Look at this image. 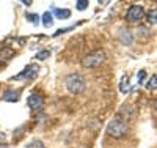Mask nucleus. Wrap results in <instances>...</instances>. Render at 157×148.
I'll use <instances>...</instances> for the list:
<instances>
[{"label": "nucleus", "mask_w": 157, "mask_h": 148, "mask_svg": "<svg viewBox=\"0 0 157 148\" xmlns=\"http://www.w3.org/2000/svg\"><path fill=\"white\" fill-rule=\"evenodd\" d=\"M107 134L113 139H121L127 134V125L126 120L121 115H116L110 120V123L107 125Z\"/></svg>", "instance_id": "f257e3e1"}, {"label": "nucleus", "mask_w": 157, "mask_h": 148, "mask_svg": "<svg viewBox=\"0 0 157 148\" xmlns=\"http://www.w3.org/2000/svg\"><path fill=\"white\" fill-rule=\"evenodd\" d=\"M64 85H66V88L72 93V95H78V93L85 91V87H86L85 79L80 74H75V73L66 76V79H64Z\"/></svg>", "instance_id": "f03ea898"}, {"label": "nucleus", "mask_w": 157, "mask_h": 148, "mask_svg": "<svg viewBox=\"0 0 157 148\" xmlns=\"http://www.w3.org/2000/svg\"><path fill=\"white\" fill-rule=\"evenodd\" d=\"M104 60H105V54H104V50L101 49H96L93 52H90L88 55L83 57L82 60V65H83V68H99V66L104 63Z\"/></svg>", "instance_id": "7ed1b4c3"}, {"label": "nucleus", "mask_w": 157, "mask_h": 148, "mask_svg": "<svg viewBox=\"0 0 157 148\" xmlns=\"http://www.w3.org/2000/svg\"><path fill=\"white\" fill-rule=\"evenodd\" d=\"M38 73H39V66L35 65V63H30L24 68V71L14 77H11V80H33L38 77Z\"/></svg>", "instance_id": "20e7f679"}, {"label": "nucleus", "mask_w": 157, "mask_h": 148, "mask_svg": "<svg viewBox=\"0 0 157 148\" xmlns=\"http://www.w3.org/2000/svg\"><path fill=\"white\" fill-rule=\"evenodd\" d=\"M143 18H145V10H143L141 6H138V5H132L126 13V21L130 22V24H137Z\"/></svg>", "instance_id": "39448f33"}, {"label": "nucleus", "mask_w": 157, "mask_h": 148, "mask_svg": "<svg viewBox=\"0 0 157 148\" xmlns=\"http://www.w3.org/2000/svg\"><path fill=\"white\" fill-rule=\"evenodd\" d=\"M27 106L35 112L41 110L44 107V96L41 95V93H32V95L27 98Z\"/></svg>", "instance_id": "423d86ee"}, {"label": "nucleus", "mask_w": 157, "mask_h": 148, "mask_svg": "<svg viewBox=\"0 0 157 148\" xmlns=\"http://www.w3.org/2000/svg\"><path fill=\"white\" fill-rule=\"evenodd\" d=\"M21 98V91L19 90H13V88H8L3 91V96L2 99L6 101V102H17Z\"/></svg>", "instance_id": "0eeeda50"}, {"label": "nucleus", "mask_w": 157, "mask_h": 148, "mask_svg": "<svg viewBox=\"0 0 157 148\" xmlns=\"http://www.w3.org/2000/svg\"><path fill=\"white\" fill-rule=\"evenodd\" d=\"M120 91L123 93V95H127V93L130 91V80H129V76H123V77H121Z\"/></svg>", "instance_id": "6e6552de"}, {"label": "nucleus", "mask_w": 157, "mask_h": 148, "mask_svg": "<svg viewBox=\"0 0 157 148\" xmlns=\"http://www.w3.org/2000/svg\"><path fill=\"white\" fill-rule=\"evenodd\" d=\"M54 14L58 19H69L71 18V10H68V8H54Z\"/></svg>", "instance_id": "1a4fd4ad"}, {"label": "nucleus", "mask_w": 157, "mask_h": 148, "mask_svg": "<svg viewBox=\"0 0 157 148\" xmlns=\"http://www.w3.org/2000/svg\"><path fill=\"white\" fill-rule=\"evenodd\" d=\"M13 55H14V50H13L11 47L0 49V62H6V60H10Z\"/></svg>", "instance_id": "9d476101"}, {"label": "nucleus", "mask_w": 157, "mask_h": 148, "mask_svg": "<svg viewBox=\"0 0 157 148\" xmlns=\"http://www.w3.org/2000/svg\"><path fill=\"white\" fill-rule=\"evenodd\" d=\"M120 39H121L123 44H127V46H129L130 43H132V36H130V32H129V30H121Z\"/></svg>", "instance_id": "9b49d317"}, {"label": "nucleus", "mask_w": 157, "mask_h": 148, "mask_svg": "<svg viewBox=\"0 0 157 148\" xmlns=\"http://www.w3.org/2000/svg\"><path fill=\"white\" fill-rule=\"evenodd\" d=\"M41 21H43L44 27H50L52 22H54V16H52V13H50V11H46L44 14H43V18H41Z\"/></svg>", "instance_id": "f8f14e48"}, {"label": "nucleus", "mask_w": 157, "mask_h": 148, "mask_svg": "<svg viewBox=\"0 0 157 148\" xmlns=\"http://www.w3.org/2000/svg\"><path fill=\"white\" fill-rule=\"evenodd\" d=\"M25 19H27L29 22H32L33 25H38L41 18H39L38 14H35V13H25Z\"/></svg>", "instance_id": "ddd939ff"}, {"label": "nucleus", "mask_w": 157, "mask_h": 148, "mask_svg": "<svg viewBox=\"0 0 157 148\" xmlns=\"http://www.w3.org/2000/svg\"><path fill=\"white\" fill-rule=\"evenodd\" d=\"M146 88L148 90H157V74L151 76L146 82Z\"/></svg>", "instance_id": "4468645a"}, {"label": "nucleus", "mask_w": 157, "mask_h": 148, "mask_svg": "<svg viewBox=\"0 0 157 148\" xmlns=\"http://www.w3.org/2000/svg\"><path fill=\"white\" fill-rule=\"evenodd\" d=\"M146 19L149 24H157V10H149L148 11V14H146Z\"/></svg>", "instance_id": "2eb2a0df"}, {"label": "nucleus", "mask_w": 157, "mask_h": 148, "mask_svg": "<svg viewBox=\"0 0 157 148\" xmlns=\"http://www.w3.org/2000/svg\"><path fill=\"white\" fill-rule=\"evenodd\" d=\"M88 5H90V0H77V2H75V6H77V10H78V11L86 10V8H88Z\"/></svg>", "instance_id": "dca6fc26"}, {"label": "nucleus", "mask_w": 157, "mask_h": 148, "mask_svg": "<svg viewBox=\"0 0 157 148\" xmlns=\"http://www.w3.org/2000/svg\"><path fill=\"white\" fill-rule=\"evenodd\" d=\"M27 148H46V145H44L41 140L36 139V140H32V142L27 145Z\"/></svg>", "instance_id": "f3484780"}, {"label": "nucleus", "mask_w": 157, "mask_h": 148, "mask_svg": "<svg viewBox=\"0 0 157 148\" xmlns=\"http://www.w3.org/2000/svg\"><path fill=\"white\" fill-rule=\"evenodd\" d=\"M50 57V52L49 50H39L38 54H36V60H46V58H49Z\"/></svg>", "instance_id": "a211bd4d"}, {"label": "nucleus", "mask_w": 157, "mask_h": 148, "mask_svg": "<svg viewBox=\"0 0 157 148\" xmlns=\"http://www.w3.org/2000/svg\"><path fill=\"white\" fill-rule=\"evenodd\" d=\"M146 77V71L145 70H141V71H138V74H137V80H138V84H141L143 82V79Z\"/></svg>", "instance_id": "6ab92c4d"}, {"label": "nucleus", "mask_w": 157, "mask_h": 148, "mask_svg": "<svg viewBox=\"0 0 157 148\" xmlns=\"http://www.w3.org/2000/svg\"><path fill=\"white\" fill-rule=\"evenodd\" d=\"M112 2V0H98V3L101 5V6H105V5H109Z\"/></svg>", "instance_id": "aec40b11"}, {"label": "nucleus", "mask_w": 157, "mask_h": 148, "mask_svg": "<svg viewBox=\"0 0 157 148\" xmlns=\"http://www.w3.org/2000/svg\"><path fill=\"white\" fill-rule=\"evenodd\" d=\"M0 142L5 143L6 142V136H5V132H0Z\"/></svg>", "instance_id": "412c9836"}, {"label": "nucleus", "mask_w": 157, "mask_h": 148, "mask_svg": "<svg viewBox=\"0 0 157 148\" xmlns=\"http://www.w3.org/2000/svg\"><path fill=\"white\" fill-rule=\"evenodd\" d=\"M21 2H22L25 6H30V5L33 3V0H21Z\"/></svg>", "instance_id": "4be33fe9"}, {"label": "nucleus", "mask_w": 157, "mask_h": 148, "mask_svg": "<svg viewBox=\"0 0 157 148\" xmlns=\"http://www.w3.org/2000/svg\"><path fill=\"white\" fill-rule=\"evenodd\" d=\"M154 107H155V110H157V99L154 101Z\"/></svg>", "instance_id": "5701e85b"}]
</instances>
